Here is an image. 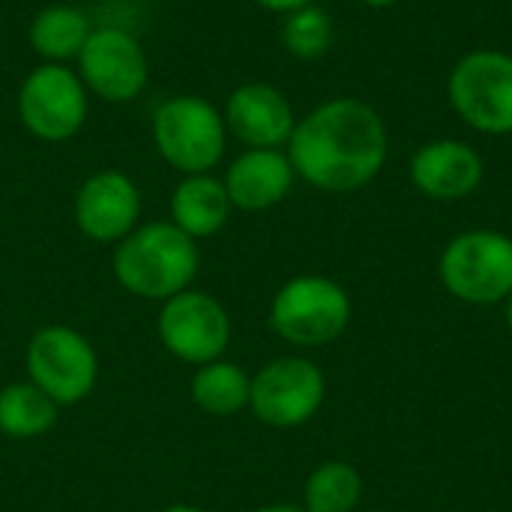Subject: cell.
I'll use <instances>...</instances> for the list:
<instances>
[{
	"instance_id": "obj_18",
	"label": "cell",
	"mask_w": 512,
	"mask_h": 512,
	"mask_svg": "<svg viewBox=\"0 0 512 512\" xmlns=\"http://www.w3.org/2000/svg\"><path fill=\"white\" fill-rule=\"evenodd\" d=\"M249 393H252V381L234 363H222V360L204 363V369H198V375L192 378L195 405L213 417L237 414L240 408L249 405Z\"/></svg>"
},
{
	"instance_id": "obj_23",
	"label": "cell",
	"mask_w": 512,
	"mask_h": 512,
	"mask_svg": "<svg viewBox=\"0 0 512 512\" xmlns=\"http://www.w3.org/2000/svg\"><path fill=\"white\" fill-rule=\"evenodd\" d=\"M255 512H306L303 507H291V504H273V507H261Z\"/></svg>"
},
{
	"instance_id": "obj_9",
	"label": "cell",
	"mask_w": 512,
	"mask_h": 512,
	"mask_svg": "<svg viewBox=\"0 0 512 512\" xmlns=\"http://www.w3.org/2000/svg\"><path fill=\"white\" fill-rule=\"evenodd\" d=\"M78 60V78L102 102H132L144 93L150 66L141 42L123 27H93Z\"/></svg>"
},
{
	"instance_id": "obj_24",
	"label": "cell",
	"mask_w": 512,
	"mask_h": 512,
	"mask_svg": "<svg viewBox=\"0 0 512 512\" xmlns=\"http://www.w3.org/2000/svg\"><path fill=\"white\" fill-rule=\"evenodd\" d=\"M360 3H366L372 9H387V6H396L399 0H360Z\"/></svg>"
},
{
	"instance_id": "obj_26",
	"label": "cell",
	"mask_w": 512,
	"mask_h": 512,
	"mask_svg": "<svg viewBox=\"0 0 512 512\" xmlns=\"http://www.w3.org/2000/svg\"><path fill=\"white\" fill-rule=\"evenodd\" d=\"M507 303V327H510V333H512V294L504 300Z\"/></svg>"
},
{
	"instance_id": "obj_21",
	"label": "cell",
	"mask_w": 512,
	"mask_h": 512,
	"mask_svg": "<svg viewBox=\"0 0 512 512\" xmlns=\"http://www.w3.org/2000/svg\"><path fill=\"white\" fill-rule=\"evenodd\" d=\"M279 36L285 51L297 60H318L333 45V18L318 3H309L282 15Z\"/></svg>"
},
{
	"instance_id": "obj_10",
	"label": "cell",
	"mask_w": 512,
	"mask_h": 512,
	"mask_svg": "<svg viewBox=\"0 0 512 512\" xmlns=\"http://www.w3.org/2000/svg\"><path fill=\"white\" fill-rule=\"evenodd\" d=\"M33 384L54 402L72 405L90 396L96 384V354L87 339L69 327H45L27 348Z\"/></svg>"
},
{
	"instance_id": "obj_6",
	"label": "cell",
	"mask_w": 512,
	"mask_h": 512,
	"mask_svg": "<svg viewBox=\"0 0 512 512\" xmlns=\"http://www.w3.org/2000/svg\"><path fill=\"white\" fill-rule=\"evenodd\" d=\"M447 96L465 126L512 135V54L492 48L465 54L447 78Z\"/></svg>"
},
{
	"instance_id": "obj_11",
	"label": "cell",
	"mask_w": 512,
	"mask_h": 512,
	"mask_svg": "<svg viewBox=\"0 0 512 512\" xmlns=\"http://www.w3.org/2000/svg\"><path fill=\"white\" fill-rule=\"evenodd\" d=\"M162 345L186 363H213L228 348L231 324L225 309L201 291H180L159 312Z\"/></svg>"
},
{
	"instance_id": "obj_28",
	"label": "cell",
	"mask_w": 512,
	"mask_h": 512,
	"mask_svg": "<svg viewBox=\"0 0 512 512\" xmlns=\"http://www.w3.org/2000/svg\"><path fill=\"white\" fill-rule=\"evenodd\" d=\"M510 9H512V0H510Z\"/></svg>"
},
{
	"instance_id": "obj_1",
	"label": "cell",
	"mask_w": 512,
	"mask_h": 512,
	"mask_svg": "<svg viewBox=\"0 0 512 512\" xmlns=\"http://www.w3.org/2000/svg\"><path fill=\"white\" fill-rule=\"evenodd\" d=\"M294 174L321 192H357L369 186L387 162V126L378 108L339 96L297 120L288 141Z\"/></svg>"
},
{
	"instance_id": "obj_16",
	"label": "cell",
	"mask_w": 512,
	"mask_h": 512,
	"mask_svg": "<svg viewBox=\"0 0 512 512\" xmlns=\"http://www.w3.org/2000/svg\"><path fill=\"white\" fill-rule=\"evenodd\" d=\"M228 216H231V198L219 177L189 174L177 183L171 195V222L192 240L213 237L216 231L225 228Z\"/></svg>"
},
{
	"instance_id": "obj_8",
	"label": "cell",
	"mask_w": 512,
	"mask_h": 512,
	"mask_svg": "<svg viewBox=\"0 0 512 512\" xmlns=\"http://www.w3.org/2000/svg\"><path fill=\"white\" fill-rule=\"evenodd\" d=\"M324 372L303 357H279L252 378L249 405L255 417L276 429H294L309 423L324 405Z\"/></svg>"
},
{
	"instance_id": "obj_13",
	"label": "cell",
	"mask_w": 512,
	"mask_h": 512,
	"mask_svg": "<svg viewBox=\"0 0 512 512\" xmlns=\"http://www.w3.org/2000/svg\"><path fill=\"white\" fill-rule=\"evenodd\" d=\"M141 192L123 171H99L87 177L75 195V222L96 243H117L135 231Z\"/></svg>"
},
{
	"instance_id": "obj_7",
	"label": "cell",
	"mask_w": 512,
	"mask_h": 512,
	"mask_svg": "<svg viewBox=\"0 0 512 512\" xmlns=\"http://www.w3.org/2000/svg\"><path fill=\"white\" fill-rule=\"evenodd\" d=\"M18 120L39 141H69L90 114V93L66 63H39L18 87Z\"/></svg>"
},
{
	"instance_id": "obj_2",
	"label": "cell",
	"mask_w": 512,
	"mask_h": 512,
	"mask_svg": "<svg viewBox=\"0 0 512 512\" xmlns=\"http://www.w3.org/2000/svg\"><path fill=\"white\" fill-rule=\"evenodd\" d=\"M198 273V246L174 222H150L129 231L114 252L117 282L150 300H168L189 288Z\"/></svg>"
},
{
	"instance_id": "obj_4",
	"label": "cell",
	"mask_w": 512,
	"mask_h": 512,
	"mask_svg": "<svg viewBox=\"0 0 512 512\" xmlns=\"http://www.w3.org/2000/svg\"><path fill=\"white\" fill-rule=\"evenodd\" d=\"M444 288L471 306L504 303L512 294V237L474 228L447 243L438 261Z\"/></svg>"
},
{
	"instance_id": "obj_22",
	"label": "cell",
	"mask_w": 512,
	"mask_h": 512,
	"mask_svg": "<svg viewBox=\"0 0 512 512\" xmlns=\"http://www.w3.org/2000/svg\"><path fill=\"white\" fill-rule=\"evenodd\" d=\"M255 6L267 9V12H276V15H288L300 6H309V3H318V0H252Z\"/></svg>"
},
{
	"instance_id": "obj_19",
	"label": "cell",
	"mask_w": 512,
	"mask_h": 512,
	"mask_svg": "<svg viewBox=\"0 0 512 512\" xmlns=\"http://www.w3.org/2000/svg\"><path fill=\"white\" fill-rule=\"evenodd\" d=\"M57 420V405L36 384H9L0 393V432L9 438H36Z\"/></svg>"
},
{
	"instance_id": "obj_17",
	"label": "cell",
	"mask_w": 512,
	"mask_h": 512,
	"mask_svg": "<svg viewBox=\"0 0 512 512\" xmlns=\"http://www.w3.org/2000/svg\"><path fill=\"white\" fill-rule=\"evenodd\" d=\"M90 33H93L90 15L72 3L42 6L27 27V39L45 63L75 60L81 54L84 42L90 39Z\"/></svg>"
},
{
	"instance_id": "obj_14",
	"label": "cell",
	"mask_w": 512,
	"mask_h": 512,
	"mask_svg": "<svg viewBox=\"0 0 512 512\" xmlns=\"http://www.w3.org/2000/svg\"><path fill=\"white\" fill-rule=\"evenodd\" d=\"M483 174V156L456 138L429 141L408 162L414 189L432 201H459L474 195L483 183Z\"/></svg>"
},
{
	"instance_id": "obj_27",
	"label": "cell",
	"mask_w": 512,
	"mask_h": 512,
	"mask_svg": "<svg viewBox=\"0 0 512 512\" xmlns=\"http://www.w3.org/2000/svg\"><path fill=\"white\" fill-rule=\"evenodd\" d=\"M132 3H159V0H132Z\"/></svg>"
},
{
	"instance_id": "obj_12",
	"label": "cell",
	"mask_w": 512,
	"mask_h": 512,
	"mask_svg": "<svg viewBox=\"0 0 512 512\" xmlns=\"http://www.w3.org/2000/svg\"><path fill=\"white\" fill-rule=\"evenodd\" d=\"M225 126L228 135L243 141L249 150H282L288 147L297 114L288 96L264 81L240 84L225 102Z\"/></svg>"
},
{
	"instance_id": "obj_15",
	"label": "cell",
	"mask_w": 512,
	"mask_h": 512,
	"mask_svg": "<svg viewBox=\"0 0 512 512\" xmlns=\"http://www.w3.org/2000/svg\"><path fill=\"white\" fill-rule=\"evenodd\" d=\"M294 165L282 150H249L240 153L225 174V189L231 207L246 213H261L282 204L294 186Z\"/></svg>"
},
{
	"instance_id": "obj_5",
	"label": "cell",
	"mask_w": 512,
	"mask_h": 512,
	"mask_svg": "<svg viewBox=\"0 0 512 512\" xmlns=\"http://www.w3.org/2000/svg\"><path fill=\"white\" fill-rule=\"evenodd\" d=\"M351 321L348 291L327 276H297L279 288L270 306L273 330L297 348L336 342Z\"/></svg>"
},
{
	"instance_id": "obj_20",
	"label": "cell",
	"mask_w": 512,
	"mask_h": 512,
	"mask_svg": "<svg viewBox=\"0 0 512 512\" xmlns=\"http://www.w3.org/2000/svg\"><path fill=\"white\" fill-rule=\"evenodd\" d=\"M363 480L348 462H324L306 480V512H354Z\"/></svg>"
},
{
	"instance_id": "obj_25",
	"label": "cell",
	"mask_w": 512,
	"mask_h": 512,
	"mask_svg": "<svg viewBox=\"0 0 512 512\" xmlns=\"http://www.w3.org/2000/svg\"><path fill=\"white\" fill-rule=\"evenodd\" d=\"M165 512H201L198 507H186V504H180V507H168Z\"/></svg>"
},
{
	"instance_id": "obj_3",
	"label": "cell",
	"mask_w": 512,
	"mask_h": 512,
	"mask_svg": "<svg viewBox=\"0 0 512 512\" xmlns=\"http://www.w3.org/2000/svg\"><path fill=\"white\" fill-rule=\"evenodd\" d=\"M153 144L180 174H210L228 144L222 111L195 93H177L153 111Z\"/></svg>"
}]
</instances>
